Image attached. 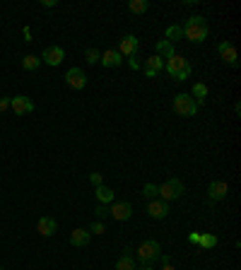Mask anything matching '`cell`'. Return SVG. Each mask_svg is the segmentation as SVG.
<instances>
[{
    "mask_svg": "<svg viewBox=\"0 0 241 270\" xmlns=\"http://www.w3.org/2000/svg\"><path fill=\"white\" fill-rule=\"evenodd\" d=\"M154 56H159V58L169 60L171 56H176V51H174V44H169L167 39H162V41H157V53Z\"/></svg>",
    "mask_w": 241,
    "mask_h": 270,
    "instance_id": "17",
    "label": "cell"
},
{
    "mask_svg": "<svg viewBox=\"0 0 241 270\" xmlns=\"http://www.w3.org/2000/svg\"><path fill=\"white\" fill-rule=\"evenodd\" d=\"M99 58H101V53H99V49H87V51H85V60H87L90 65H94V63H99Z\"/></svg>",
    "mask_w": 241,
    "mask_h": 270,
    "instance_id": "26",
    "label": "cell"
},
{
    "mask_svg": "<svg viewBox=\"0 0 241 270\" xmlns=\"http://www.w3.org/2000/svg\"><path fill=\"white\" fill-rule=\"evenodd\" d=\"M87 241H90V232L87 229H72V234H70V244L72 246H87Z\"/></svg>",
    "mask_w": 241,
    "mask_h": 270,
    "instance_id": "20",
    "label": "cell"
},
{
    "mask_svg": "<svg viewBox=\"0 0 241 270\" xmlns=\"http://www.w3.org/2000/svg\"><path fill=\"white\" fill-rule=\"evenodd\" d=\"M22 34H24V41H31V29H29V27H24Z\"/></svg>",
    "mask_w": 241,
    "mask_h": 270,
    "instance_id": "37",
    "label": "cell"
},
{
    "mask_svg": "<svg viewBox=\"0 0 241 270\" xmlns=\"http://www.w3.org/2000/svg\"><path fill=\"white\" fill-rule=\"evenodd\" d=\"M138 49H140V41H138V36H133V34H125L123 39H120V44H119V51L123 58H133L135 53H138Z\"/></svg>",
    "mask_w": 241,
    "mask_h": 270,
    "instance_id": "5",
    "label": "cell"
},
{
    "mask_svg": "<svg viewBox=\"0 0 241 270\" xmlns=\"http://www.w3.org/2000/svg\"><path fill=\"white\" fill-rule=\"evenodd\" d=\"M56 227H58V222H56L53 217H41V220H39V224H36V229H39V234H41V237H53Z\"/></svg>",
    "mask_w": 241,
    "mask_h": 270,
    "instance_id": "14",
    "label": "cell"
},
{
    "mask_svg": "<svg viewBox=\"0 0 241 270\" xmlns=\"http://www.w3.org/2000/svg\"><path fill=\"white\" fill-rule=\"evenodd\" d=\"M191 73H193V68H191V63H188V65H186V68H183L181 73H176L174 77H176L179 82H183V80H188V77H191Z\"/></svg>",
    "mask_w": 241,
    "mask_h": 270,
    "instance_id": "29",
    "label": "cell"
},
{
    "mask_svg": "<svg viewBox=\"0 0 241 270\" xmlns=\"http://www.w3.org/2000/svg\"><path fill=\"white\" fill-rule=\"evenodd\" d=\"M145 75L147 77H157V73H162L164 70V60L159 58V56H152V58H147L145 60Z\"/></svg>",
    "mask_w": 241,
    "mask_h": 270,
    "instance_id": "13",
    "label": "cell"
},
{
    "mask_svg": "<svg viewBox=\"0 0 241 270\" xmlns=\"http://www.w3.org/2000/svg\"><path fill=\"white\" fill-rule=\"evenodd\" d=\"M39 58H41V63H46V65L56 68V65H60V63H63V58H65V51H63L60 46H48V49H44V53H41Z\"/></svg>",
    "mask_w": 241,
    "mask_h": 270,
    "instance_id": "8",
    "label": "cell"
},
{
    "mask_svg": "<svg viewBox=\"0 0 241 270\" xmlns=\"http://www.w3.org/2000/svg\"><path fill=\"white\" fill-rule=\"evenodd\" d=\"M159 244L154 239H147L140 244V248H138V261L143 263V266H152V261H157L159 258Z\"/></svg>",
    "mask_w": 241,
    "mask_h": 270,
    "instance_id": "3",
    "label": "cell"
},
{
    "mask_svg": "<svg viewBox=\"0 0 241 270\" xmlns=\"http://www.w3.org/2000/svg\"><path fill=\"white\" fill-rule=\"evenodd\" d=\"M0 270H2V266H0Z\"/></svg>",
    "mask_w": 241,
    "mask_h": 270,
    "instance_id": "41",
    "label": "cell"
},
{
    "mask_svg": "<svg viewBox=\"0 0 241 270\" xmlns=\"http://www.w3.org/2000/svg\"><path fill=\"white\" fill-rule=\"evenodd\" d=\"M174 111L179 114V116H195L198 114V106H195V99L191 97V94H186V92H181L174 97Z\"/></svg>",
    "mask_w": 241,
    "mask_h": 270,
    "instance_id": "2",
    "label": "cell"
},
{
    "mask_svg": "<svg viewBox=\"0 0 241 270\" xmlns=\"http://www.w3.org/2000/svg\"><path fill=\"white\" fill-rule=\"evenodd\" d=\"M39 65H41V58H39V56H24V58H22V68H24V70H36V68H39Z\"/></svg>",
    "mask_w": 241,
    "mask_h": 270,
    "instance_id": "25",
    "label": "cell"
},
{
    "mask_svg": "<svg viewBox=\"0 0 241 270\" xmlns=\"http://www.w3.org/2000/svg\"><path fill=\"white\" fill-rule=\"evenodd\" d=\"M198 246L200 248H212V246H217V237L215 234H200V239H198Z\"/></svg>",
    "mask_w": 241,
    "mask_h": 270,
    "instance_id": "24",
    "label": "cell"
},
{
    "mask_svg": "<svg viewBox=\"0 0 241 270\" xmlns=\"http://www.w3.org/2000/svg\"><path fill=\"white\" fill-rule=\"evenodd\" d=\"M114 196H116V193H114L109 186H104V183H101V186H96V198H99V203H101V205L114 203Z\"/></svg>",
    "mask_w": 241,
    "mask_h": 270,
    "instance_id": "19",
    "label": "cell"
},
{
    "mask_svg": "<svg viewBox=\"0 0 241 270\" xmlns=\"http://www.w3.org/2000/svg\"><path fill=\"white\" fill-rule=\"evenodd\" d=\"M217 51H219V56L224 63H229L232 68H237L239 65V56H237V49H234V44L232 41H222L219 46H217Z\"/></svg>",
    "mask_w": 241,
    "mask_h": 270,
    "instance_id": "9",
    "label": "cell"
},
{
    "mask_svg": "<svg viewBox=\"0 0 241 270\" xmlns=\"http://www.w3.org/2000/svg\"><path fill=\"white\" fill-rule=\"evenodd\" d=\"M162 270H176V268H174L171 263H167V266H164V268H162Z\"/></svg>",
    "mask_w": 241,
    "mask_h": 270,
    "instance_id": "39",
    "label": "cell"
},
{
    "mask_svg": "<svg viewBox=\"0 0 241 270\" xmlns=\"http://www.w3.org/2000/svg\"><path fill=\"white\" fill-rule=\"evenodd\" d=\"M99 63H101L104 68H116V65L123 63V56H120L119 51H111V49H109V51H104V53H101Z\"/></svg>",
    "mask_w": 241,
    "mask_h": 270,
    "instance_id": "15",
    "label": "cell"
},
{
    "mask_svg": "<svg viewBox=\"0 0 241 270\" xmlns=\"http://www.w3.org/2000/svg\"><path fill=\"white\" fill-rule=\"evenodd\" d=\"M87 232H90V234H104V232H106V227H104V222L99 220V222H92V227L87 229Z\"/></svg>",
    "mask_w": 241,
    "mask_h": 270,
    "instance_id": "28",
    "label": "cell"
},
{
    "mask_svg": "<svg viewBox=\"0 0 241 270\" xmlns=\"http://www.w3.org/2000/svg\"><path fill=\"white\" fill-rule=\"evenodd\" d=\"M186 65H188V60H186V58H181V56H171V58L164 63V70H167L169 75H176V73H181Z\"/></svg>",
    "mask_w": 241,
    "mask_h": 270,
    "instance_id": "16",
    "label": "cell"
},
{
    "mask_svg": "<svg viewBox=\"0 0 241 270\" xmlns=\"http://www.w3.org/2000/svg\"><path fill=\"white\" fill-rule=\"evenodd\" d=\"M181 193H183V181H179V179H169L167 183L157 186V196L164 203H171V200L181 198Z\"/></svg>",
    "mask_w": 241,
    "mask_h": 270,
    "instance_id": "1",
    "label": "cell"
},
{
    "mask_svg": "<svg viewBox=\"0 0 241 270\" xmlns=\"http://www.w3.org/2000/svg\"><path fill=\"white\" fill-rule=\"evenodd\" d=\"M145 212L150 215V217H154V220H164L167 215H169V205L164 203V200H150L147 203V208H145Z\"/></svg>",
    "mask_w": 241,
    "mask_h": 270,
    "instance_id": "12",
    "label": "cell"
},
{
    "mask_svg": "<svg viewBox=\"0 0 241 270\" xmlns=\"http://www.w3.org/2000/svg\"><path fill=\"white\" fill-rule=\"evenodd\" d=\"M227 193H229L227 181L215 179L210 186H208V198H210V200H222V198H227Z\"/></svg>",
    "mask_w": 241,
    "mask_h": 270,
    "instance_id": "11",
    "label": "cell"
},
{
    "mask_svg": "<svg viewBox=\"0 0 241 270\" xmlns=\"http://www.w3.org/2000/svg\"><path fill=\"white\" fill-rule=\"evenodd\" d=\"M10 109L15 111V116H27L34 111V101H31L29 97H10Z\"/></svg>",
    "mask_w": 241,
    "mask_h": 270,
    "instance_id": "7",
    "label": "cell"
},
{
    "mask_svg": "<svg viewBox=\"0 0 241 270\" xmlns=\"http://www.w3.org/2000/svg\"><path fill=\"white\" fill-rule=\"evenodd\" d=\"M188 239H191V244H195V246H198V239H200V232H191V237H188Z\"/></svg>",
    "mask_w": 241,
    "mask_h": 270,
    "instance_id": "35",
    "label": "cell"
},
{
    "mask_svg": "<svg viewBox=\"0 0 241 270\" xmlns=\"http://www.w3.org/2000/svg\"><path fill=\"white\" fill-rule=\"evenodd\" d=\"M128 10H130L133 15H143V12L150 10V2H147V0H130V2H128Z\"/></svg>",
    "mask_w": 241,
    "mask_h": 270,
    "instance_id": "22",
    "label": "cell"
},
{
    "mask_svg": "<svg viewBox=\"0 0 241 270\" xmlns=\"http://www.w3.org/2000/svg\"><path fill=\"white\" fill-rule=\"evenodd\" d=\"M208 34H210L208 25H186V27H183V39H188V41H193V44L205 41Z\"/></svg>",
    "mask_w": 241,
    "mask_h": 270,
    "instance_id": "4",
    "label": "cell"
},
{
    "mask_svg": "<svg viewBox=\"0 0 241 270\" xmlns=\"http://www.w3.org/2000/svg\"><path fill=\"white\" fill-rule=\"evenodd\" d=\"M186 25H208V20H205L203 15H193V17H188Z\"/></svg>",
    "mask_w": 241,
    "mask_h": 270,
    "instance_id": "31",
    "label": "cell"
},
{
    "mask_svg": "<svg viewBox=\"0 0 241 270\" xmlns=\"http://www.w3.org/2000/svg\"><path fill=\"white\" fill-rule=\"evenodd\" d=\"M90 181H92V186H101V174L92 172V174H90Z\"/></svg>",
    "mask_w": 241,
    "mask_h": 270,
    "instance_id": "33",
    "label": "cell"
},
{
    "mask_svg": "<svg viewBox=\"0 0 241 270\" xmlns=\"http://www.w3.org/2000/svg\"><path fill=\"white\" fill-rule=\"evenodd\" d=\"M164 36H167V41H169V44H174V41L183 39V27H179V25H171V27H167Z\"/></svg>",
    "mask_w": 241,
    "mask_h": 270,
    "instance_id": "23",
    "label": "cell"
},
{
    "mask_svg": "<svg viewBox=\"0 0 241 270\" xmlns=\"http://www.w3.org/2000/svg\"><path fill=\"white\" fill-rule=\"evenodd\" d=\"M116 270H135V258L130 256V248H125L116 261Z\"/></svg>",
    "mask_w": 241,
    "mask_h": 270,
    "instance_id": "18",
    "label": "cell"
},
{
    "mask_svg": "<svg viewBox=\"0 0 241 270\" xmlns=\"http://www.w3.org/2000/svg\"><path fill=\"white\" fill-rule=\"evenodd\" d=\"M109 210H111V217H114V220L125 222V220H130V215H133V205H130L128 200H120V203H114Z\"/></svg>",
    "mask_w": 241,
    "mask_h": 270,
    "instance_id": "10",
    "label": "cell"
},
{
    "mask_svg": "<svg viewBox=\"0 0 241 270\" xmlns=\"http://www.w3.org/2000/svg\"><path fill=\"white\" fill-rule=\"evenodd\" d=\"M143 193H145L147 200H154V198H157V186H154V183H145V186H143Z\"/></svg>",
    "mask_w": 241,
    "mask_h": 270,
    "instance_id": "27",
    "label": "cell"
},
{
    "mask_svg": "<svg viewBox=\"0 0 241 270\" xmlns=\"http://www.w3.org/2000/svg\"><path fill=\"white\" fill-rule=\"evenodd\" d=\"M159 261L167 266V263H171V256H167V253H159Z\"/></svg>",
    "mask_w": 241,
    "mask_h": 270,
    "instance_id": "36",
    "label": "cell"
},
{
    "mask_svg": "<svg viewBox=\"0 0 241 270\" xmlns=\"http://www.w3.org/2000/svg\"><path fill=\"white\" fill-rule=\"evenodd\" d=\"M56 5H58L56 0H44V7H56Z\"/></svg>",
    "mask_w": 241,
    "mask_h": 270,
    "instance_id": "38",
    "label": "cell"
},
{
    "mask_svg": "<svg viewBox=\"0 0 241 270\" xmlns=\"http://www.w3.org/2000/svg\"><path fill=\"white\" fill-rule=\"evenodd\" d=\"M191 97H195V106H203V104H205V97H208V85L195 82V85H193V94H191Z\"/></svg>",
    "mask_w": 241,
    "mask_h": 270,
    "instance_id": "21",
    "label": "cell"
},
{
    "mask_svg": "<svg viewBox=\"0 0 241 270\" xmlns=\"http://www.w3.org/2000/svg\"><path fill=\"white\" fill-rule=\"evenodd\" d=\"M94 215H96L99 220H106V217H111V210H109V205H99V208L94 210Z\"/></svg>",
    "mask_w": 241,
    "mask_h": 270,
    "instance_id": "30",
    "label": "cell"
},
{
    "mask_svg": "<svg viewBox=\"0 0 241 270\" xmlns=\"http://www.w3.org/2000/svg\"><path fill=\"white\" fill-rule=\"evenodd\" d=\"M10 109V97H0V114H5Z\"/></svg>",
    "mask_w": 241,
    "mask_h": 270,
    "instance_id": "32",
    "label": "cell"
},
{
    "mask_svg": "<svg viewBox=\"0 0 241 270\" xmlns=\"http://www.w3.org/2000/svg\"><path fill=\"white\" fill-rule=\"evenodd\" d=\"M128 65H130V70H138V68H140V63L135 60V56H133V58H128Z\"/></svg>",
    "mask_w": 241,
    "mask_h": 270,
    "instance_id": "34",
    "label": "cell"
},
{
    "mask_svg": "<svg viewBox=\"0 0 241 270\" xmlns=\"http://www.w3.org/2000/svg\"><path fill=\"white\" fill-rule=\"evenodd\" d=\"M65 85L72 87V90H85V85H87L85 70H82V68H70V70L65 73Z\"/></svg>",
    "mask_w": 241,
    "mask_h": 270,
    "instance_id": "6",
    "label": "cell"
},
{
    "mask_svg": "<svg viewBox=\"0 0 241 270\" xmlns=\"http://www.w3.org/2000/svg\"><path fill=\"white\" fill-rule=\"evenodd\" d=\"M135 270H154L152 266H143V268H135Z\"/></svg>",
    "mask_w": 241,
    "mask_h": 270,
    "instance_id": "40",
    "label": "cell"
}]
</instances>
